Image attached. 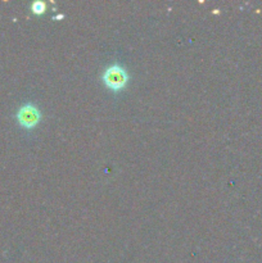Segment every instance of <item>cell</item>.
Returning a JSON list of instances; mask_svg holds the SVG:
<instances>
[{"instance_id": "1", "label": "cell", "mask_w": 262, "mask_h": 263, "mask_svg": "<svg viewBox=\"0 0 262 263\" xmlns=\"http://www.w3.org/2000/svg\"><path fill=\"white\" fill-rule=\"evenodd\" d=\"M103 81H104L105 86L109 87L110 90L118 91V90L123 89L126 86L128 81V74L122 66L112 64L103 73Z\"/></svg>"}, {"instance_id": "2", "label": "cell", "mask_w": 262, "mask_h": 263, "mask_svg": "<svg viewBox=\"0 0 262 263\" xmlns=\"http://www.w3.org/2000/svg\"><path fill=\"white\" fill-rule=\"evenodd\" d=\"M40 110L38 109L36 105L31 104V103L22 105L17 113L18 122H20V125L22 126V127L26 128L35 127L39 123V121H40Z\"/></svg>"}, {"instance_id": "3", "label": "cell", "mask_w": 262, "mask_h": 263, "mask_svg": "<svg viewBox=\"0 0 262 263\" xmlns=\"http://www.w3.org/2000/svg\"><path fill=\"white\" fill-rule=\"evenodd\" d=\"M45 3L43 2H35L32 3V7H31V9H32V12L35 13V14H41V13L45 12Z\"/></svg>"}]
</instances>
